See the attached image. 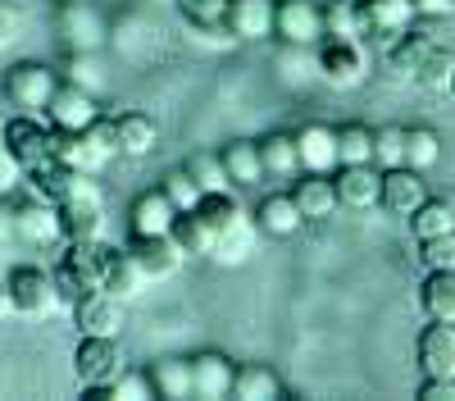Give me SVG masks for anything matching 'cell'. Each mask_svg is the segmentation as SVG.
Instances as JSON below:
<instances>
[{"instance_id": "6da1fadb", "label": "cell", "mask_w": 455, "mask_h": 401, "mask_svg": "<svg viewBox=\"0 0 455 401\" xmlns=\"http://www.w3.org/2000/svg\"><path fill=\"white\" fill-rule=\"evenodd\" d=\"M100 251H105V242H68V251L60 255L51 278H55V297L64 306H73L78 297L100 287Z\"/></svg>"}, {"instance_id": "7a4b0ae2", "label": "cell", "mask_w": 455, "mask_h": 401, "mask_svg": "<svg viewBox=\"0 0 455 401\" xmlns=\"http://www.w3.org/2000/svg\"><path fill=\"white\" fill-rule=\"evenodd\" d=\"M55 68H46L42 60H19L5 68V78H0V92H5V100L19 109V115H42L51 92H55Z\"/></svg>"}, {"instance_id": "3957f363", "label": "cell", "mask_w": 455, "mask_h": 401, "mask_svg": "<svg viewBox=\"0 0 455 401\" xmlns=\"http://www.w3.org/2000/svg\"><path fill=\"white\" fill-rule=\"evenodd\" d=\"M5 292H10V310L23 319H46L60 297H55V278L42 265H14L5 274Z\"/></svg>"}, {"instance_id": "277c9868", "label": "cell", "mask_w": 455, "mask_h": 401, "mask_svg": "<svg viewBox=\"0 0 455 401\" xmlns=\"http://www.w3.org/2000/svg\"><path fill=\"white\" fill-rule=\"evenodd\" d=\"M128 370V356L119 347V338H83L73 351V374L83 388H105Z\"/></svg>"}, {"instance_id": "5b68a950", "label": "cell", "mask_w": 455, "mask_h": 401, "mask_svg": "<svg viewBox=\"0 0 455 401\" xmlns=\"http://www.w3.org/2000/svg\"><path fill=\"white\" fill-rule=\"evenodd\" d=\"M23 178L32 182V192H36V196H46L51 205L78 201V196H100V192H96V182H92V173L68 169V164H60V160H42V164H32Z\"/></svg>"}, {"instance_id": "8992f818", "label": "cell", "mask_w": 455, "mask_h": 401, "mask_svg": "<svg viewBox=\"0 0 455 401\" xmlns=\"http://www.w3.org/2000/svg\"><path fill=\"white\" fill-rule=\"evenodd\" d=\"M274 36L287 46L323 42V10L319 0H274Z\"/></svg>"}, {"instance_id": "52a82bcc", "label": "cell", "mask_w": 455, "mask_h": 401, "mask_svg": "<svg viewBox=\"0 0 455 401\" xmlns=\"http://www.w3.org/2000/svg\"><path fill=\"white\" fill-rule=\"evenodd\" d=\"M46 124L51 128H68V132H83L96 115H100V105H96V96L83 87V83H55V92H51V100H46Z\"/></svg>"}, {"instance_id": "ba28073f", "label": "cell", "mask_w": 455, "mask_h": 401, "mask_svg": "<svg viewBox=\"0 0 455 401\" xmlns=\"http://www.w3.org/2000/svg\"><path fill=\"white\" fill-rule=\"evenodd\" d=\"M355 14H360V36L383 42V46H392L396 36L414 23L410 0H355Z\"/></svg>"}, {"instance_id": "9c48e42d", "label": "cell", "mask_w": 455, "mask_h": 401, "mask_svg": "<svg viewBox=\"0 0 455 401\" xmlns=\"http://www.w3.org/2000/svg\"><path fill=\"white\" fill-rule=\"evenodd\" d=\"M369 73V55L360 42H323L319 46V78L337 92H351L364 83Z\"/></svg>"}, {"instance_id": "30bf717a", "label": "cell", "mask_w": 455, "mask_h": 401, "mask_svg": "<svg viewBox=\"0 0 455 401\" xmlns=\"http://www.w3.org/2000/svg\"><path fill=\"white\" fill-rule=\"evenodd\" d=\"M424 196H428L424 173L410 169V164H392V169H383V178H378V210H387V214H405L410 219Z\"/></svg>"}, {"instance_id": "8fae6325", "label": "cell", "mask_w": 455, "mask_h": 401, "mask_svg": "<svg viewBox=\"0 0 455 401\" xmlns=\"http://www.w3.org/2000/svg\"><path fill=\"white\" fill-rule=\"evenodd\" d=\"M5 151L23 164V173L32 169V164H42V160H51V124H42L36 115H14L10 124H5Z\"/></svg>"}, {"instance_id": "7c38bea8", "label": "cell", "mask_w": 455, "mask_h": 401, "mask_svg": "<svg viewBox=\"0 0 455 401\" xmlns=\"http://www.w3.org/2000/svg\"><path fill=\"white\" fill-rule=\"evenodd\" d=\"M424 379H455V324L446 319H428V328L414 342Z\"/></svg>"}, {"instance_id": "4fadbf2b", "label": "cell", "mask_w": 455, "mask_h": 401, "mask_svg": "<svg viewBox=\"0 0 455 401\" xmlns=\"http://www.w3.org/2000/svg\"><path fill=\"white\" fill-rule=\"evenodd\" d=\"M73 324H78L83 338H119L124 328V301H114L109 292H87V297L73 301Z\"/></svg>"}, {"instance_id": "5bb4252c", "label": "cell", "mask_w": 455, "mask_h": 401, "mask_svg": "<svg viewBox=\"0 0 455 401\" xmlns=\"http://www.w3.org/2000/svg\"><path fill=\"white\" fill-rule=\"evenodd\" d=\"M332 192H337V210H373L378 205V164H337L332 173Z\"/></svg>"}, {"instance_id": "9a60e30c", "label": "cell", "mask_w": 455, "mask_h": 401, "mask_svg": "<svg viewBox=\"0 0 455 401\" xmlns=\"http://www.w3.org/2000/svg\"><path fill=\"white\" fill-rule=\"evenodd\" d=\"M10 224H14V237H23V242H36V246L60 242V210L36 192L10 210Z\"/></svg>"}, {"instance_id": "2e32d148", "label": "cell", "mask_w": 455, "mask_h": 401, "mask_svg": "<svg viewBox=\"0 0 455 401\" xmlns=\"http://www.w3.org/2000/svg\"><path fill=\"white\" fill-rule=\"evenodd\" d=\"M223 23L233 42H269L274 36V0H228Z\"/></svg>"}, {"instance_id": "e0dca14e", "label": "cell", "mask_w": 455, "mask_h": 401, "mask_svg": "<svg viewBox=\"0 0 455 401\" xmlns=\"http://www.w3.org/2000/svg\"><path fill=\"white\" fill-rule=\"evenodd\" d=\"M296 141V160H300V173H332L337 169V128L328 124H306L291 132Z\"/></svg>"}, {"instance_id": "ac0fdd59", "label": "cell", "mask_w": 455, "mask_h": 401, "mask_svg": "<svg viewBox=\"0 0 455 401\" xmlns=\"http://www.w3.org/2000/svg\"><path fill=\"white\" fill-rule=\"evenodd\" d=\"M132 261H137V269L146 274V283L150 278H173L178 274V265L187 261V255L173 246V237L169 233H141V237H132Z\"/></svg>"}, {"instance_id": "d6986e66", "label": "cell", "mask_w": 455, "mask_h": 401, "mask_svg": "<svg viewBox=\"0 0 455 401\" xmlns=\"http://www.w3.org/2000/svg\"><path fill=\"white\" fill-rule=\"evenodd\" d=\"M60 36L68 51H96L105 42V23L87 0H64L60 5Z\"/></svg>"}, {"instance_id": "ffe728a7", "label": "cell", "mask_w": 455, "mask_h": 401, "mask_svg": "<svg viewBox=\"0 0 455 401\" xmlns=\"http://www.w3.org/2000/svg\"><path fill=\"white\" fill-rule=\"evenodd\" d=\"M141 287H146V274L137 269L132 251L105 246V251H100V292H109L114 301H132Z\"/></svg>"}, {"instance_id": "44dd1931", "label": "cell", "mask_w": 455, "mask_h": 401, "mask_svg": "<svg viewBox=\"0 0 455 401\" xmlns=\"http://www.w3.org/2000/svg\"><path fill=\"white\" fill-rule=\"evenodd\" d=\"M233 370L237 365L228 360L223 351L192 356V397L196 401H223L228 392H233Z\"/></svg>"}, {"instance_id": "7402d4cb", "label": "cell", "mask_w": 455, "mask_h": 401, "mask_svg": "<svg viewBox=\"0 0 455 401\" xmlns=\"http://www.w3.org/2000/svg\"><path fill=\"white\" fill-rule=\"evenodd\" d=\"M55 210H60V237L64 242H100V233H105L100 196H78V201H64Z\"/></svg>"}, {"instance_id": "603a6c76", "label": "cell", "mask_w": 455, "mask_h": 401, "mask_svg": "<svg viewBox=\"0 0 455 401\" xmlns=\"http://www.w3.org/2000/svg\"><path fill=\"white\" fill-rule=\"evenodd\" d=\"M255 229L264 237H296L300 229H306V214L296 210L291 192H269L255 205Z\"/></svg>"}, {"instance_id": "cb8c5ba5", "label": "cell", "mask_w": 455, "mask_h": 401, "mask_svg": "<svg viewBox=\"0 0 455 401\" xmlns=\"http://www.w3.org/2000/svg\"><path fill=\"white\" fill-rule=\"evenodd\" d=\"M173 5L182 10V23L192 28V32L201 36V42L233 46V32H228V23H223L228 0H173Z\"/></svg>"}, {"instance_id": "d4e9b609", "label": "cell", "mask_w": 455, "mask_h": 401, "mask_svg": "<svg viewBox=\"0 0 455 401\" xmlns=\"http://www.w3.org/2000/svg\"><path fill=\"white\" fill-rule=\"evenodd\" d=\"M291 201H296L300 214H306V224H319V219L337 214V192H332V178H328V173H306V178H296Z\"/></svg>"}, {"instance_id": "484cf974", "label": "cell", "mask_w": 455, "mask_h": 401, "mask_svg": "<svg viewBox=\"0 0 455 401\" xmlns=\"http://www.w3.org/2000/svg\"><path fill=\"white\" fill-rule=\"evenodd\" d=\"M196 219L205 224L210 237H228L233 229L246 224V210H242V201H237L233 192H205V196L196 201Z\"/></svg>"}, {"instance_id": "4316f807", "label": "cell", "mask_w": 455, "mask_h": 401, "mask_svg": "<svg viewBox=\"0 0 455 401\" xmlns=\"http://www.w3.org/2000/svg\"><path fill=\"white\" fill-rule=\"evenodd\" d=\"M150 379V392H156V401H187L192 397V360L182 356H164L146 370Z\"/></svg>"}, {"instance_id": "83f0119b", "label": "cell", "mask_w": 455, "mask_h": 401, "mask_svg": "<svg viewBox=\"0 0 455 401\" xmlns=\"http://www.w3.org/2000/svg\"><path fill=\"white\" fill-rule=\"evenodd\" d=\"M119 132V156H150L160 146V124L146 115V109H128V115L114 119Z\"/></svg>"}, {"instance_id": "f1b7e54d", "label": "cell", "mask_w": 455, "mask_h": 401, "mask_svg": "<svg viewBox=\"0 0 455 401\" xmlns=\"http://www.w3.org/2000/svg\"><path fill=\"white\" fill-rule=\"evenodd\" d=\"M233 401H278L283 397V379L269 365H237L233 370Z\"/></svg>"}, {"instance_id": "f546056e", "label": "cell", "mask_w": 455, "mask_h": 401, "mask_svg": "<svg viewBox=\"0 0 455 401\" xmlns=\"http://www.w3.org/2000/svg\"><path fill=\"white\" fill-rule=\"evenodd\" d=\"M219 164H223L233 188H255V182H264V164H259L255 141H228L219 151Z\"/></svg>"}, {"instance_id": "4dcf8cb0", "label": "cell", "mask_w": 455, "mask_h": 401, "mask_svg": "<svg viewBox=\"0 0 455 401\" xmlns=\"http://www.w3.org/2000/svg\"><path fill=\"white\" fill-rule=\"evenodd\" d=\"M173 214L178 210L169 205L164 192H141L132 201V210H128V229H132V237H141V233H169Z\"/></svg>"}, {"instance_id": "1f68e13d", "label": "cell", "mask_w": 455, "mask_h": 401, "mask_svg": "<svg viewBox=\"0 0 455 401\" xmlns=\"http://www.w3.org/2000/svg\"><path fill=\"white\" fill-rule=\"evenodd\" d=\"M51 160L68 164V169H83V173H96L105 160L92 151L87 132H68V128H51Z\"/></svg>"}, {"instance_id": "d6a6232c", "label": "cell", "mask_w": 455, "mask_h": 401, "mask_svg": "<svg viewBox=\"0 0 455 401\" xmlns=\"http://www.w3.org/2000/svg\"><path fill=\"white\" fill-rule=\"evenodd\" d=\"M255 151H259L264 178H296V173H300L291 132H269V137H259V141H255Z\"/></svg>"}, {"instance_id": "836d02e7", "label": "cell", "mask_w": 455, "mask_h": 401, "mask_svg": "<svg viewBox=\"0 0 455 401\" xmlns=\"http://www.w3.org/2000/svg\"><path fill=\"white\" fill-rule=\"evenodd\" d=\"M419 306L428 319L455 324V269H428V278L419 287Z\"/></svg>"}, {"instance_id": "e575fe53", "label": "cell", "mask_w": 455, "mask_h": 401, "mask_svg": "<svg viewBox=\"0 0 455 401\" xmlns=\"http://www.w3.org/2000/svg\"><path fill=\"white\" fill-rule=\"evenodd\" d=\"M428 36L424 32H401L396 42L387 46V68H392V78H401V83H414V73H419V64H424V55H428Z\"/></svg>"}, {"instance_id": "d590c367", "label": "cell", "mask_w": 455, "mask_h": 401, "mask_svg": "<svg viewBox=\"0 0 455 401\" xmlns=\"http://www.w3.org/2000/svg\"><path fill=\"white\" fill-rule=\"evenodd\" d=\"M169 237H173V246L187 255V261H196V255H210V246H214V237L205 233V224L196 219V210H178V214H173V224H169Z\"/></svg>"}, {"instance_id": "8d00e7d4", "label": "cell", "mask_w": 455, "mask_h": 401, "mask_svg": "<svg viewBox=\"0 0 455 401\" xmlns=\"http://www.w3.org/2000/svg\"><path fill=\"white\" fill-rule=\"evenodd\" d=\"M319 10H323V42H360L355 0H328Z\"/></svg>"}, {"instance_id": "74e56055", "label": "cell", "mask_w": 455, "mask_h": 401, "mask_svg": "<svg viewBox=\"0 0 455 401\" xmlns=\"http://www.w3.org/2000/svg\"><path fill=\"white\" fill-rule=\"evenodd\" d=\"M337 164H373V128L341 124L337 128Z\"/></svg>"}, {"instance_id": "f35d334b", "label": "cell", "mask_w": 455, "mask_h": 401, "mask_svg": "<svg viewBox=\"0 0 455 401\" xmlns=\"http://www.w3.org/2000/svg\"><path fill=\"white\" fill-rule=\"evenodd\" d=\"M410 229H414V237H419V242H424V237H437V233H451V229H455V205L424 196L419 210L410 214Z\"/></svg>"}, {"instance_id": "ab89813d", "label": "cell", "mask_w": 455, "mask_h": 401, "mask_svg": "<svg viewBox=\"0 0 455 401\" xmlns=\"http://www.w3.org/2000/svg\"><path fill=\"white\" fill-rule=\"evenodd\" d=\"M451 78H455V55L442 51V46H428L419 73H414V83H419L424 92H451Z\"/></svg>"}, {"instance_id": "60d3db41", "label": "cell", "mask_w": 455, "mask_h": 401, "mask_svg": "<svg viewBox=\"0 0 455 401\" xmlns=\"http://www.w3.org/2000/svg\"><path fill=\"white\" fill-rule=\"evenodd\" d=\"M437 156H442V137L433 128H405V164L410 169L428 173L437 164Z\"/></svg>"}, {"instance_id": "b9f144b4", "label": "cell", "mask_w": 455, "mask_h": 401, "mask_svg": "<svg viewBox=\"0 0 455 401\" xmlns=\"http://www.w3.org/2000/svg\"><path fill=\"white\" fill-rule=\"evenodd\" d=\"M373 164H378V169L405 164V128H401V124L373 128Z\"/></svg>"}, {"instance_id": "7bdbcfd3", "label": "cell", "mask_w": 455, "mask_h": 401, "mask_svg": "<svg viewBox=\"0 0 455 401\" xmlns=\"http://www.w3.org/2000/svg\"><path fill=\"white\" fill-rule=\"evenodd\" d=\"M182 169H187V173L196 178V188H201V196H205V192H233V182H228V173H223L219 156H210V151L192 156V160H187Z\"/></svg>"}, {"instance_id": "ee69618b", "label": "cell", "mask_w": 455, "mask_h": 401, "mask_svg": "<svg viewBox=\"0 0 455 401\" xmlns=\"http://www.w3.org/2000/svg\"><path fill=\"white\" fill-rule=\"evenodd\" d=\"M164 196H169V205L173 210H196V201H201V188H196V178L192 173H187L182 164L164 178V188H160Z\"/></svg>"}, {"instance_id": "f6af8a7d", "label": "cell", "mask_w": 455, "mask_h": 401, "mask_svg": "<svg viewBox=\"0 0 455 401\" xmlns=\"http://www.w3.org/2000/svg\"><path fill=\"white\" fill-rule=\"evenodd\" d=\"M424 251V269H455V229L451 233H437V237H424L419 242Z\"/></svg>"}, {"instance_id": "bcb514c9", "label": "cell", "mask_w": 455, "mask_h": 401, "mask_svg": "<svg viewBox=\"0 0 455 401\" xmlns=\"http://www.w3.org/2000/svg\"><path fill=\"white\" fill-rule=\"evenodd\" d=\"M87 141H92V151L100 156V160H114V156H119V132H114V119H105V115H96L87 128Z\"/></svg>"}, {"instance_id": "7dc6e473", "label": "cell", "mask_w": 455, "mask_h": 401, "mask_svg": "<svg viewBox=\"0 0 455 401\" xmlns=\"http://www.w3.org/2000/svg\"><path fill=\"white\" fill-rule=\"evenodd\" d=\"M19 182H23V164L5 151V146H0V201L14 196V192H19Z\"/></svg>"}, {"instance_id": "c3c4849f", "label": "cell", "mask_w": 455, "mask_h": 401, "mask_svg": "<svg viewBox=\"0 0 455 401\" xmlns=\"http://www.w3.org/2000/svg\"><path fill=\"white\" fill-rule=\"evenodd\" d=\"M23 28V10H19V0H0V46H10L14 36Z\"/></svg>"}, {"instance_id": "681fc988", "label": "cell", "mask_w": 455, "mask_h": 401, "mask_svg": "<svg viewBox=\"0 0 455 401\" xmlns=\"http://www.w3.org/2000/svg\"><path fill=\"white\" fill-rule=\"evenodd\" d=\"M419 401H455V379H424Z\"/></svg>"}, {"instance_id": "f907efd6", "label": "cell", "mask_w": 455, "mask_h": 401, "mask_svg": "<svg viewBox=\"0 0 455 401\" xmlns=\"http://www.w3.org/2000/svg\"><path fill=\"white\" fill-rule=\"evenodd\" d=\"M414 5V19H437V14H455L451 0H410Z\"/></svg>"}, {"instance_id": "816d5d0a", "label": "cell", "mask_w": 455, "mask_h": 401, "mask_svg": "<svg viewBox=\"0 0 455 401\" xmlns=\"http://www.w3.org/2000/svg\"><path fill=\"white\" fill-rule=\"evenodd\" d=\"M10 315V292H5V278H0V319Z\"/></svg>"}, {"instance_id": "f5cc1de1", "label": "cell", "mask_w": 455, "mask_h": 401, "mask_svg": "<svg viewBox=\"0 0 455 401\" xmlns=\"http://www.w3.org/2000/svg\"><path fill=\"white\" fill-rule=\"evenodd\" d=\"M156 5H173V0H156Z\"/></svg>"}, {"instance_id": "db71d44e", "label": "cell", "mask_w": 455, "mask_h": 401, "mask_svg": "<svg viewBox=\"0 0 455 401\" xmlns=\"http://www.w3.org/2000/svg\"><path fill=\"white\" fill-rule=\"evenodd\" d=\"M451 96H455V78H451Z\"/></svg>"}, {"instance_id": "11a10c76", "label": "cell", "mask_w": 455, "mask_h": 401, "mask_svg": "<svg viewBox=\"0 0 455 401\" xmlns=\"http://www.w3.org/2000/svg\"><path fill=\"white\" fill-rule=\"evenodd\" d=\"M451 5H455V0H451Z\"/></svg>"}]
</instances>
